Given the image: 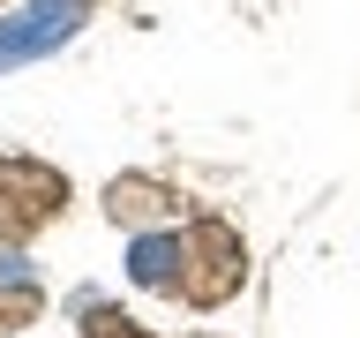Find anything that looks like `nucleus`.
I'll use <instances>...</instances> for the list:
<instances>
[{
  "mask_svg": "<svg viewBox=\"0 0 360 338\" xmlns=\"http://www.w3.org/2000/svg\"><path fill=\"white\" fill-rule=\"evenodd\" d=\"M75 23H83V0H30V8L0 30V68H15V61H30V53H45V45H60Z\"/></svg>",
  "mask_w": 360,
  "mask_h": 338,
  "instance_id": "nucleus-1",
  "label": "nucleus"
}]
</instances>
